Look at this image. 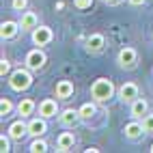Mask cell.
I'll return each mask as SVG.
<instances>
[{
  "mask_svg": "<svg viewBox=\"0 0 153 153\" xmlns=\"http://www.w3.org/2000/svg\"><path fill=\"white\" fill-rule=\"evenodd\" d=\"M151 37H153V35H151Z\"/></svg>",
  "mask_w": 153,
  "mask_h": 153,
  "instance_id": "31",
  "label": "cell"
},
{
  "mask_svg": "<svg viewBox=\"0 0 153 153\" xmlns=\"http://www.w3.org/2000/svg\"><path fill=\"white\" fill-rule=\"evenodd\" d=\"M119 97H121V101H125V104H131L134 99L140 97V88H138V84H136V82H125L123 86L119 88Z\"/></svg>",
  "mask_w": 153,
  "mask_h": 153,
  "instance_id": "4",
  "label": "cell"
},
{
  "mask_svg": "<svg viewBox=\"0 0 153 153\" xmlns=\"http://www.w3.org/2000/svg\"><path fill=\"white\" fill-rule=\"evenodd\" d=\"M58 119H60V123H63L65 127H74L78 121H82V119H80V110H74V108L63 110V112L58 114Z\"/></svg>",
  "mask_w": 153,
  "mask_h": 153,
  "instance_id": "11",
  "label": "cell"
},
{
  "mask_svg": "<svg viewBox=\"0 0 153 153\" xmlns=\"http://www.w3.org/2000/svg\"><path fill=\"white\" fill-rule=\"evenodd\" d=\"M9 84H11L13 91H26L30 88L33 84V74H30V69H15L9 74Z\"/></svg>",
  "mask_w": 153,
  "mask_h": 153,
  "instance_id": "2",
  "label": "cell"
},
{
  "mask_svg": "<svg viewBox=\"0 0 153 153\" xmlns=\"http://www.w3.org/2000/svg\"><path fill=\"white\" fill-rule=\"evenodd\" d=\"M9 71H11V63H9V60L7 58H2V60H0V76H7L9 74Z\"/></svg>",
  "mask_w": 153,
  "mask_h": 153,
  "instance_id": "25",
  "label": "cell"
},
{
  "mask_svg": "<svg viewBox=\"0 0 153 153\" xmlns=\"http://www.w3.org/2000/svg\"><path fill=\"white\" fill-rule=\"evenodd\" d=\"M19 26H22V30H33L39 26V17L33 13V11H24L22 13V19H19Z\"/></svg>",
  "mask_w": 153,
  "mask_h": 153,
  "instance_id": "15",
  "label": "cell"
},
{
  "mask_svg": "<svg viewBox=\"0 0 153 153\" xmlns=\"http://www.w3.org/2000/svg\"><path fill=\"white\" fill-rule=\"evenodd\" d=\"M11 110H13V101L2 97V99H0V114H9Z\"/></svg>",
  "mask_w": 153,
  "mask_h": 153,
  "instance_id": "21",
  "label": "cell"
},
{
  "mask_svg": "<svg viewBox=\"0 0 153 153\" xmlns=\"http://www.w3.org/2000/svg\"><path fill=\"white\" fill-rule=\"evenodd\" d=\"M19 22H13V19H7V22L0 24V37L2 39H13L17 33H19Z\"/></svg>",
  "mask_w": 153,
  "mask_h": 153,
  "instance_id": "12",
  "label": "cell"
},
{
  "mask_svg": "<svg viewBox=\"0 0 153 153\" xmlns=\"http://www.w3.org/2000/svg\"><path fill=\"white\" fill-rule=\"evenodd\" d=\"M129 4L131 7H140V4H145V0H129Z\"/></svg>",
  "mask_w": 153,
  "mask_h": 153,
  "instance_id": "27",
  "label": "cell"
},
{
  "mask_svg": "<svg viewBox=\"0 0 153 153\" xmlns=\"http://www.w3.org/2000/svg\"><path fill=\"white\" fill-rule=\"evenodd\" d=\"M114 84H112V80L108 78H99L93 82V86H91V97H93V101H97V104H101V101H108L114 97Z\"/></svg>",
  "mask_w": 153,
  "mask_h": 153,
  "instance_id": "1",
  "label": "cell"
},
{
  "mask_svg": "<svg viewBox=\"0 0 153 153\" xmlns=\"http://www.w3.org/2000/svg\"><path fill=\"white\" fill-rule=\"evenodd\" d=\"M58 114V104L56 99H43L41 104H39V117L43 119H52Z\"/></svg>",
  "mask_w": 153,
  "mask_h": 153,
  "instance_id": "9",
  "label": "cell"
},
{
  "mask_svg": "<svg viewBox=\"0 0 153 153\" xmlns=\"http://www.w3.org/2000/svg\"><path fill=\"white\" fill-rule=\"evenodd\" d=\"M54 93L58 99H69L74 95V82L71 80H58L56 86H54Z\"/></svg>",
  "mask_w": 153,
  "mask_h": 153,
  "instance_id": "10",
  "label": "cell"
},
{
  "mask_svg": "<svg viewBox=\"0 0 153 153\" xmlns=\"http://www.w3.org/2000/svg\"><path fill=\"white\" fill-rule=\"evenodd\" d=\"M142 127H145V131H147V134H153V114L142 117Z\"/></svg>",
  "mask_w": 153,
  "mask_h": 153,
  "instance_id": "23",
  "label": "cell"
},
{
  "mask_svg": "<svg viewBox=\"0 0 153 153\" xmlns=\"http://www.w3.org/2000/svg\"><path fill=\"white\" fill-rule=\"evenodd\" d=\"M123 134H125V138H129V140H136V138H140L142 134H147V131H145V127H142L140 121H131V123H127V125L123 127Z\"/></svg>",
  "mask_w": 153,
  "mask_h": 153,
  "instance_id": "13",
  "label": "cell"
},
{
  "mask_svg": "<svg viewBox=\"0 0 153 153\" xmlns=\"http://www.w3.org/2000/svg\"><path fill=\"white\" fill-rule=\"evenodd\" d=\"M45 131H48V123H45V119H43V117H39V119H30V121H28V134L33 136V138L43 136Z\"/></svg>",
  "mask_w": 153,
  "mask_h": 153,
  "instance_id": "8",
  "label": "cell"
},
{
  "mask_svg": "<svg viewBox=\"0 0 153 153\" xmlns=\"http://www.w3.org/2000/svg\"><path fill=\"white\" fill-rule=\"evenodd\" d=\"M149 151H151V153H153V145H151V149H149Z\"/></svg>",
  "mask_w": 153,
  "mask_h": 153,
  "instance_id": "30",
  "label": "cell"
},
{
  "mask_svg": "<svg viewBox=\"0 0 153 153\" xmlns=\"http://www.w3.org/2000/svg\"><path fill=\"white\" fill-rule=\"evenodd\" d=\"M56 145H58V151H69L76 145V136L71 134V131H63V134L56 138Z\"/></svg>",
  "mask_w": 153,
  "mask_h": 153,
  "instance_id": "16",
  "label": "cell"
},
{
  "mask_svg": "<svg viewBox=\"0 0 153 153\" xmlns=\"http://www.w3.org/2000/svg\"><path fill=\"white\" fill-rule=\"evenodd\" d=\"M52 28H50V26H37L35 30H33V43L35 45H39V48H41V45H48L50 41H52Z\"/></svg>",
  "mask_w": 153,
  "mask_h": 153,
  "instance_id": "6",
  "label": "cell"
},
{
  "mask_svg": "<svg viewBox=\"0 0 153 153\" xmlns=\"http://www.w3.org/2000/svg\"><path fill=\"white\" fill-rule=\"evenodd\" d=\"M28 151H30V153H45V151H48V142H45L41 136H39V138H35L33 142H30Z\"/></svg>",
  "mask_w": 153,
  "mask_h": 153,
  "instance_id": "20",
  "label": "cell"
},
{
  "mask_svg": "<svg viewBox=\"0 0 153 153\" xmlns=\"http://www.w3.org/2000/svg\"><path fill=\"white\" fill-rule=\"evenodd\" d=\"M35 108H37V104H35V99H30V97H24L22 101L17 104V112L22 117H30L35 112Z\"/></svg>",
  "mask_w": 153,
  "mask_h": 153,
  "instance_id": "18",
  "label": "cell"
},
{
  "mask_svg": "<svg viewBox=\"0 0 153 153\" xmlns=\"http://www.w3.org/2000/svg\"><path fill=\"white\" fill-rule=\"evenodd\" d=\"M74 7L80 9V11H86V9L93 7V0H74Z\"/></svg>",
  "mask_w": 153,
  "mask_h": 153,
  "instance_id": "24",
  "label": "cell"
},
{
  "mask_svg": "<svg viewBox=\"0 0 153 153\" xmlns=\"http://www.w3.org/2000/svg\"><path fill=\"white\" fill-rule=\"evenodd\" d=\"M106 2H108V4H117V2H119V0H106Z\"/></svg>",
  "mask_w": 153,
  "mask_h": 153,
  "instance_id": "29",
  "label": "cell"
},
{
  "mask_svg": "<svg viewBox=\"0 0 153 153\" xmlns=\"http://www.w3.org/2000/svg\"><path fill=\"white\" fill-rule=\"evenodd\" d=\"M84 153H99V149L97 147H88V149H84Z\"/></svg>",
  "mask_w": 153,
  "mask_h": 153,
  "instance_id": "28",
  "label": "cell"
},
{
  "mask_svg": "<svg viewBox=\"0 0 153 153\" xmlns=\"http://www.w3.org/2000/svg\"><path fill=\"white\" fill-rule=\"evenodd\" d=\"M136 63H138V54L134 48H123L119 52V65L123 69H134Z\"/></svg>",
  "mask_w": 153,
  "mask_h": 153,
  "instance_id": "5",
  "label": "cell"
},
{
  "mask_svg": "<svg viewBox=\"0 0 153 153\" xmlns=\"http://www.w3.org/2000/svg\"><path fill=\"white\" fill-rule=\"evenodd\" d=\"M9 140H11V136H0V151H2V153H9V151H11V142H9Z\"/></svg>",
  "mask_w": 153,
  "mask_h": 153,
  "instance_id": "22",
  "label": "cell"
},
{
  "mask_svg": "<svg viewBox=\"0 0 153 153\" xmlns=\"http://www.w3.org/2000/svg\"><path fill=\"white\" fill-rule=\"evenodd\" d=\"M104 45H106V37L99 35V33L91 35V37L86 39V50H88V52H101Z\"/></svg>",
  "mask_w": 153,
  "mask_h": 153,
  "instance_id": "14",
  "label": "cell"
},
{
  "mask_svg": "<svg viewBox=\"0 0 153 153\" xmlns=\"http://www.w3.org/2000/svg\"><path fill=\"white\" fill-rule=\"evenodd\" d=\"M7 134L11 136V140H22V138L28 134V123H24L22 119H19V121H13V123L9 125Z\"/></svg>",
  "mask_w": 153,
  "mask_h": 153,
  "instance_id": "7",
  "label": "cell"
},
{
  "mask_svg": "<svg viewBox=\"0 0 153 153\" xmlns=\"http://www.w3.org/2000/svg\"><path fill=\"white\" fill-rule=\"evenodd\" d=\"M147 110H149V104L142 97L131 101V117L134 119H140V117H147Z\"/></svg>",
  "mask_w": 153,
  "mask_h": 153,
  "instance_id": "17",
  "label": "cell"
},
{
  "mask_svg": "<svg viewBox=\"0 0 153 153\" xmlns=\"http://www.w3.org/2000/svg\"><path fill=\"white\" fill-rule=\"evenodd\" d=\"M78 110H80V119H82V121H91L95 117V112H97L95 104H82Z\"/></svg>",
  "mask_w": 153,
  "mask_h": 153,
  "instance_id": "19",
  "label": "cell"
},
{
  "mask_svg": "<svg viewBox=\"0 0 153 153\" xmlns=\"http://www.w3.org/2000/svg\"><path fill=\"white\" fill-rule=\"evenodd\" d=\"M43 65H45V54H43L39 48L30 50V52L26 54V67H28L30 71H39Z\"/></svg>",
  "mask_w": 153,
  "mask_h": 153,
  "instance_id": "3",
  "label": "cell"
},
{
  "mask_svg": "<svg viewBox=\"0 0 153 153\" xmlns=\"http://www.w3.org/2000/svg\"><path fill=\"white\" fill-rule=\"evenodd\" d=\"M11 7L15 9V11H24V9L28 7V0H11Z\"/></svg>",
  "mask_w": 153,
  "mask_h": 153,
  "instance_id": "26",
  "label": "cell"
}]
</instances>
